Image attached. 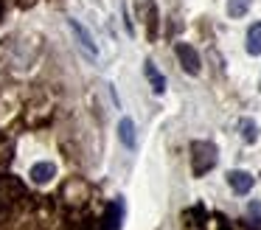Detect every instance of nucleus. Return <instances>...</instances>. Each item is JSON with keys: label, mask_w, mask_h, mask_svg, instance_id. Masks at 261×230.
<instances>
[{"label": "nucleus", "mask_w": 261, "mask_h": 230, "mask_svg": "<svg viewBox=\"0 0 261 230\" xmlns=\"http://www.w3.org/2000/svg\"><path fill=\"white\" fill-rule=\"evenodd\" d=\"M216 160H219V155H216V146L211 143V140H194L191 143V171H194V177L208 174L211 168L216 166Z\"/></svg>", "instance_id": "obj_1"}, {"label": "nucleus", "mask_w": 261, "mask_h": 230, "mask_svg": "<svg viewBox=\"0 0 261 230\" xmlns=\"http://www.w3.org/2000/svg\"><path fill=\"white\" fill-rule=\"evenodd\" d=\"M135 14L146 25V37H158V6H154V0H135Z\"/></svg>", "instance_id": "obj_2"}, {"label": "nucleus", "mask_w": 261, "mask_h": 230, "mask_svg": "<svg viewBox=\"0 0 261 230\" xmlns=\"http://www.w3.org/2000/svg\"><path fill=\"white\" fill-rule=\"evenodd\" d=\"M174 54H177V59H180L182 70H186L188 76H199V70H202V62H199V54L194 50V45L177 42V45H174Z\"/></svg>", "instance_id": "obj_3"}, {"label": "nucleus", "mask_w": 261, "mask_h": 230, "mask_svg": "<svg viewBox=\"0 0 261 230\" xmlns=\"http://www.w3.org/2000/svg\"><path fill=\"white\" fill-rule=\"evenodd\" d=\"M29 177H31V183H37V185H48L54 177H57V166H54L51 160H40V163L31 166Z\"/></svg>", "instance_id": "obj_4"}, {"label": "nucleus", "mask_w": 261, "mask_h": 230, "mask_svg": "<svg viewBox=\"0 0 261 230\" xmlns=\"http://www.w3.org/2000/svg\"><path fill=\"white\" fill-rule=\"evenodd\" d=\"M227 183H230V188L236 191V194L244 196L247 191H253L255 180H253V174H250V171H239V168H236V171H227Z\"/></svg>", "instance_id": "obj_5"}, {"label": "nucleus", "mask_w": 261, "mask_h": 230, "mask_svg": "<svg viewBox=\"0 0 261 230\" xmlns=\"http://www.w3.org/2000/svg\"><path fill=\"white\" fill-rule=\"evenodd\" d=\"M68 25H70V31L76 34V39H79V45H82V48H85L90 56H96V54H98V48H96V42H93L90 31H85L79 20H68Z\"/></svg>", "instance_id": "obj_6"}, {"label": "nucleus", "mask_w": 261, "mask_h": 230, "mask_svg": "<svg viewBox=\"0 0 261 230\" xmlns=\"http://www.w3.org/2000/svg\"><path fill=\"white\" fill-rule=\"evenodd\" d=\"M118 138L126 149H135L138 135H135V121H132V118H121L118 121Z\"/></svg>", "instance_id": "obj_7"}, {"label": "nucleus", "mask_w": 261, "mask_h": 230, "mask_svg": "<svg viewBox=\"0 0 261 230\" xmlns=\"http://www.w3.org/2000/svg\"><path fill=\"white\" fill-rule=\"evenodd\" d=\"M143 73H146V79H149V84H152V90L154 93H166V79H163V73L154 67V62L152 59H146L143 62Z\"/></svg>", "instance_id": "obj_8"}, {"label": "nucleus", "mask_w": 261, "mask_h": 230, "mask_svg": "<svg viewBox=\"0 0 261 230\" xmlns=\"http://www.w3.org/2000/svg\"><path fill=\"white\" fill-rule=\"evenodd\" d=\"M247 54L261 56V22H253L247 31Z\"/></svg>", "instance_id": "obj_9"}, {"label": "nucleus", "mask_w": 261, "mask_h": 230, "mask_svg": "<svg viewBox=\"0 0 261 230\" xmlns=\"http://www.w3.org/2000/svg\"><path fill=\"white\" fill-rule=\"evenodd\" d=\"M239 129H242L244 143H255V140H258V126H255V121H253V118H242Z\"/></svg>", "instance_id": "obj_10"}, {"label": "nucleus", "mask_w": 261, "mask_h": 230, "mask_svg": "<svg viewBox=\"0 0 261 230\" xmlns=\"http://www.w3.org/2000/svg\"><path fill=\"white\" fill-rule=\"evenodd\" d=\"M247 11H250V0H227V17L239 20V17H244Z\"/></svg>", "instance_id": "obj_11"}, {"label": "nucleus", "mask_w": 261, "mask_h": 230, "mask_svg": "<svg viewBox=\"0 0 261 230\" xmlns=\"http://www.w3.org/2000/svg\"><path fill=\"white\" fill-rule=\"evenodd\" d=\"M121 227V202H113V216L107 213V230H118Z\"/></svg>", "instance_id": "obj_12"}, {"label": "nucleus", "mask_w": 261, "mask_h": 230, "mask_svg": "<svg viewBox=\"0 0 261 230\" xmlns=\"http://www.w3.org/2000/svg\"><path fill=\"white\" fill-rule=\"evenodd\" d=\"M250 227L261 230V205L258 202H250Z\"/></svg>", "instance_id": "obj_13"}]
</instances>
